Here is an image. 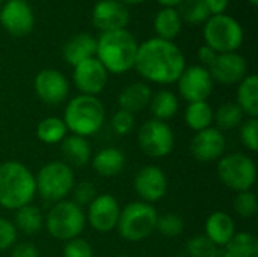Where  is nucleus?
<instances>
[{
  "label": "nucleus",
  "mask_w": 258,
  "mask_h": 257,
  "mask_svg": "<svg viewBox=\"0 0 258 257\" xmlns=\"http://www.w3.org/2000/svg\"><path fill=\"white\" fill-rule=\"evenodd\" d=\"M151 97H153V91L147 83L135 82V83L127 85L119 92L118 105H119V109L127 111L135 115L150 106Z\"/></svg>",
  "instance_id": "22"
},
{
  "label": "nucleus",
  "mask_w": 258,
  "mask_h": 257,
  "mask_svg": "<svg viewBox=\"0 0 258 257\" xmlns=\"http://www.w3.org/2000/svg\"><path fill=\"white\" fill-rule=\"evenodd\" d=\"M44 226L50 236L67 242L82 235L86 226V215L71 200H62L50 208L44 217Z\"/></svg>",
  "instance_id": "5"
},
{
  "label": "nucleus",
  "mask_w": 258,
  "mask_h": 257,
  "mask_svg": "<svg viewBox=\"0 0 258 257\" xmlns=\"http://www.w3.org/2000/svg\"><path fill=\"white\" fill-rule=\"evenodd\" d=\"M215 111L209 105V101H195L189 103L184 112V121L187 127L194 132H201L204 129L212 127Z\"/></svg>",
  "instance_id": "28"
},
{
  "label": "nucleus",
  "mask_w": 258,
  "mask_h": 257,
  "mask_svg": "<svg viewBox=\"0 0 258 257\" xmlns=\"http://www.w3.org/2000/svg\"><path fill=\"white\" fill-rule=\"evenodd\" d=\"M110 126H112V130L119 135V136H125L128 135L133 129H135V115L127 112V111H116L115 115L112 117L110 120Z\"/></svg>",
  "instance_id": "39"
},
{
  "label": "nucleus",
  "mask_w": 258,
  "mask_h": 257,
  "mask_svg": "<svg viewBox=\"0 0 258 257\" xmlns=\"http://www.w3.org/2000/svg\"><path fill=\"white\" fill-rule=\"evenodd\" d=\"M210 12V15H219V14H225L230 0H203Z\"/></svg>",
  "instance_id": "44"
},
{
  "label": "nucleus",
  "mask_w": 258,
  "mask_h": 257,
  "mask_svg": "<svg viewBox=\"0 0 258 257\" xmlns=\"http://www.w3.org/2000/svg\"><path fill=\"white\" fill-rule=\"evenodd\" d=\"M62 120L71 135L88 138L103 127L106 111L95 95L80 94L68 101Z\"/></svg>",
  "instance_id": "4"
},
{
  "label": "nucleus",
  "mask_w": 258,
  "mask_h": 257,
  "mask_svg": "<svg viewBox=\"0 0 258 257\" xmlns=\"http://www.w3.org/2000/svg\"><path fill=\"white\" fill-rule=\"evenodd\" d=\"M97 189L94 186L92 182L83 180L79 183H74L73 191H71V197H73V203H76L77 206L83 208V206H89L92 203V200L97 197Z\"/></svg>",
  "instance_id": "36"
},
{
  "label": "nucleus",
  "mask_w": 258,
  "mask_h": 257,
  "mask_svg": "<svg viewBox=\"0 0 258 257\" xmlns=\"http://www.w3.org/2000/svg\"><path fill=\"white\" fill-rule=\"evenodd\" d=\"M17 242V229L12 221L0 217V251L12 248Z\"/></svg>",
  "instance_id": "41"
},
{
  "label": "nucleus",
  "mask_w": 258,
  "mask_h": 257,
  "mask_svg": "<svg viewBox=\"0 0 258 257\" xmlns=\"http://www.w3.org/2000/svg\"><path fill=\"white\" fill-rule=\"evenodd\" d=\"M138 47L139 44L135 36L125 29L104 32L97 39L95 58L101 62L107 73L122 74L135 68Z\"/></svg>",
  "instance_id": "3"
},
{
  "label": "nucleus",
  "mask_w": 258,
  "mask_h": 257,
  "mask_svg": "<svg viewBox=\"0 0 258 257\" xmlns=\"http://www.w3.org/2000/svg\"><path fill=\"white\" fill-rule=\"evenodd\" d=\"M178 98L172 91L162 89L153 94L151 101H150V109L154 115L156 120L166 121L171 120L172 117L177 115L178 112Z\"/></svg>",
  "instance_id": "29"
},
{
  "label": "nucleus",
  "mask_w": 258,
  "mask_h": 257,
  "mask_svg": "<svg viewBox=\"0 0 258 257\" xmlns=\"http://www.w3.org/2000/svg\"><path fill=\"white\" fill-rule=\"evenodd\" d=\"M63 257H94V250L91 244L83 238H74L65 242Z\"/></svg>",
  "instance_id": "40"
},
{
  "label": "nucleus",
  "mask_w": 258,
  "mask_h": 257,
  "mask_svg": "<svg viewBox=\"0 0 258 257\" xmlns=\"http://www.w3.org/2000/svg\"><path fill=\"white\" fill-rule=\"evenodd\" d=\"M119 2L124 5H138V3H142L144 0H119Z\"/></svg>",
  "instance_id": "47"
},
{
  "label": "nucleus",
  "mask_w": 258,
  "mask_h": 257,
  "mask_svg": "<svg viewBox=\"0 0 258 257\" xmlns=\"http://www.w3.org/2000/svg\"><path fill=\"white\" fill-rule=\"evenodd\" d=\"M125 165V156L121 150L107 147L100 151L92 158V168L98 176L103 177H115L118 176Z\"/></svg>",
  "instance_id": "24"
},
{
  "label": "nucleus",
  "mask_w": 258,
  "mask_h": 257,
  "mask_svg": "<svg viewBox=\"0 0 258 257\" xmlns=\"http://www.w3.org/2000/svg\"><path fill=\"white\" fill-rule=\"evenodd\" d=\"M159 214L156 208L144 201H132L119 212L116 224L118 233L128 242H139L147 239L157 224Z\"/></svg>",
  "instance_id": "6"
},
{
  "label": "nucleus",
  "mask_w": 258,
  "mask_h": 257,
  "mask_svg": "<svg viewBox=\"0 0 258 257\" xmlns=\"http://www.w3.org/2000/svg\"><path fill=\"white\" fill-rule=\"evenodd\" d=\"M116 257H130V256H127V254H119V256H116Z\"/></svg>",
  "instance_id": "49"
},
{
  "label": "nucleus",
  "mask_w": 258,
  "mask_h": 257,
  "mask_svg": "<svg viewBox=\"0 0 258 257\" xmlns=\"http://www.w3.org/2000/svg\"><path fill=\"white\" fill-rule=\"evenodd\" d=\"M109 73L101 65L97 58L86 59L74 67L73 71V82L76 88L85 95H95L100 94L107 83Z\"/></svg>",
  "instance_id": "15"
},
{
  "label": "nucleus",
  "mask_w": 258,
  "mask_h": 257,
  "mask_svg": "<svg viewBox=\"0 0 258 257\" xmlns=\"http://www.w3.org/2000/svg\"><path fill=\"white\" fill-rule=\"evenodd\" d=\"M36 195V183L32 171L17 161L0 164V206L17 211L30 204Z\"/></svg>",
  "instance_id": "2"
},
{
  "label": "nucleus",
  "mask_w": 258,
  "mask_h": 257,
  "mask_svg": "<svg viewBox=\"0 0 258 257\" xmlns=\"http://www.w3.org/2000/svg\"><path fill=\"white\" fill-rule=\"evenodd\" d=\"M14 226L17 232H21L24 235H36L44 227V215L41 209L35 204H26L15 211Z\"/></svg>",
  "instance_id": "27"
},
{
  "label": "nucleus",
  "mask_w": 258,
  "mask_h": 257,
  "mask_svg": "<svg viewBox=\"0 0 258 257\" xmlns=\"http://www.w3.org/2000/svg\"><path fill=\"white\" fill-rule=\"evenodd\" d=\"M181 17L177 9L174 8H163L156 14L154 18V30L157 33V38L172 41L175 39L181 32Z\"/></svg>",
  "instance_id": "26"
},
{
  "label": "nucleus",
  "mask_w": 258,
  "mask_h": 257,
  "mask_svg": "<svg viewBox=\"0 0 258 257\" xmlns=\"http://www.w3.org/2000/svg\"><path fill=\"white\" fill-rule=\"evenodd\" d=\"M95 53H97V39L89 33H77L71 36L65 42L62 50L63 59L73 67L79 65L86 59L95 58Z\"/></svg>",
  "instance_id": "21"
},
{
  "label": "nucleus",
  "mask_w": 258,
  "mask_h": 257,
  "mask_svg": "<svg viewBox=\"0 0 258 257\" xmlns=\"http://www.w3.org/2000/svg\"><path fill=\"white\" fill-rule=\"evenodd\" d=\"M177 83L181 98H184L187 103L207 101L215 85L209 70L203 65L186 67Z\"/></svg>",
  "instance_id": "11"
},
{
  "label": "nucleus",
  "mask_w": 258,
  "mask_h": 257,
  "mask_svg": "<svg viewBox=\"0 0 258 257\" xmlns=\"http://www.w3.org/2000/svg\"><path fill=\"white\" fill-rule=\"evenodd\" d=\"M204 232L215 247H227L236 235V223L230 214L218 211L206 220Z\"/></svg>",
  "instance_id": "20"
},
{
  "label": "nucleus",
  "mask_w": 258,
  "mask_h": 257,
  "mask_svg": "<svg viewBox=\"0 0 258 257\" xmlns=\"http://www.w3.org/2000/svg\"><path fill=\"white\" fill-rule=\"evenodd\" d=\"M35 92L38 98L50 106H57L65 101L70 92V83L67 77L53 68L41 70L33 82Z\"/></svg>",
  "instance_id": "14"
},
{
  "label": "nucleus",
  "mask_w": 258,
  "mask_h": 257,
  "mask_svg": "<svg viewBox=\"0 0 258 257\" xmlns=\"http://www.w3.org/2000/svg\"><path fill=\"white\" fill-rule=\"evenodd\" d=\"M138 144L148 158L160 159L172 151L175 136L168 123L153 118L139 127Z\"/></svg>",
  "instance_id": "10"
},
{
  "label": "nucleus",
  "mask_w": 258,
  "mask_h": 257,
  "mask_svg": "<svg viewBox=\"0 0 258 257\" xmlns=\"http://www.w3.org/2000/svg\"><path fill=\"white\" fill-rule=\"evenodd\" d=\"M0 24L12 36H26L33 30L35 15L26 0H8L0 8Z\"/></svg>",
  "instance_id": "12"
},
{
  "label": "nucleus",
  "mask_w": 258,
  "mask_h": 257,
  "mask_svg": "<svg viewBox=\"0 0 258 257\" xmlns=\"http://www.w3.org/2000/svg\"><path fill=\"white\" fill-rule=\"evenodd\" d=\"M2 5H3V0H0V8H2Z\"/></svg>",
  "instance_id": "50"
},
{
  "label": "nucleus",
  "mask_w": 258,
  "mask_h": 257,
  "mask_svg": "<svg viewBox=\"0 0 258 257\" xmlns=\"http://www.w3.org/2000/svg\"><path fill=\"white\" fill-rule=\"evenodd\" d=\"M248 118L258 117V77L248 74L237 86V103Z\"/></svg>",
  "instance_id": "25"
},
{
  "label": "nucleus",
  "mask_w": 258,
  "mask_h": 257,
  "mask_svg": "<svg viewBox=\"0 0 258 257\" xmlns=\"http://www.w3.org/2000/svg\"><path fill=\"white\" fill-rule=\"evenodd\" d=\"M68 135V129L62 118L59 117H47L41 120L36 126V138L48 145L60 144Z\"/></svg>",
  "instance_id": "30"
},
{
  "label": "nucleus",
  "mask_w": 258,
  "mask_h": 257,
  "mask_svg": "<svg viewBox=\"0 0 258 257\" xmlns=\"http://www.w3.org/2000/svg\"><path fill=\"white\" fill-rule=\"evenodd\" d=\"M11 257H39L38 248L29 242H20L12 247Z\"/></svg>",
  "instance_id": "42"
},
{
  "label": "nucleus",
  "mask_w": 258,
  "mask_h": 257,
  "mask_svg": "<svg viewBox=\"0 0 258 257\" xmlns=\"http://www.w3.org/2000/svg\"><path fill=\"white\" fill-rule=\"evenodd\" d=\"M128 20V9L119 0H100L92 9V23L103 33L125 29Z\"/></svg>",
  "instance_id": "19"
},
{
  "label": "nucleus",
  "mask_w": 258,
  "mask_h": 257,
  "mask_svg": "<svg viewBox=\"0 0 258 257\" xmlns=\"http://www.w3.org/2000/svg\"><path fill=\"white\" fill-rule=\"evenodd\" d=\"M240 141L249 151L258 150V120L246 118L240 124Z\"/></svg>",
  "instance_id": "37"
},
{
  "label": "nucleus",
  "mask_w": 258,
  "mask_h": 257,
  "mask_svg": "<svg viewBox=\"0 0 258 257\" xmlns=\"http://www.w3.org/2000/svg\"><path fill=\"white\" fill-rule=\"evenodd\" d=\"M184 68V55L172 41L156 36L138 47L135 70L145 80L159 85H171L178 80Z\"/></svg>",
  "instance_id": "1"
},
{
  "label": "nucleus",
  "mask_w": 258,
  "mask_h": 257,
  "mask_svg": "<svg viewBox=\"0 0 258 257\" xmlns=\"http://www.w3.org/2000/svg\"><path fill=\"white\" fill-rule=\"evenodd\" d=\"M234 212L242 218H252L258 212L257 195L252 191L237 192L233 200Z\"/></svg>",
  "instance_id": "34"
},
{
  "label": "nucleus",
  "mask_w": 258,
  "mask_h": 257,
  "mask_svg": "<svg viewBox=\"0 0 258 257\" xmlns=\"http://www.w3.org/2000/svg\"><path fill=\"white\" fill-rule=\"evenodd\" d=\"M248 2H249L251 5H254V6H255V5H257V3H258V0H248Z\"/></svg>",
  "instance_id": "48"
},
{
  "label": "nucleus",
  "mask_w": 258,
  "mask_h": 257,
  "mask_svg": "<svg viewBox=\"0 0 258 257\" xmlns=\"http://www.w3.org/2000/svg\"><path fill=\"white\" fill-rule=\"evenodd\" d=\"M133 186L141 201L151 204L165 197L168 191V179L162 168L156 165H145L138 171Z\"/></svg>",
  "instance_id": "16"
},
{
  "label": "nucleus",
  "mask_w": 258,
  "mask_h": 257,
  "mask_svg": "<svg viewBox=\"0 0 258 257\" xmlns=\"http://www.w3.org/2000/svg\"><path fill=\"white\" fill-rule=\"evenodd\" d=\"M225 148L227 139L222 130L216 127H209L201 132H197L190 142V153L194 159L203 164L219 161L224 156Z\"/></svg>",
  "instance_id": "17"
},
{
  "label": "nucleus",
  "mask_w": 258,
  "mask_h": 257,
  "mask_svg": "<svg viewBox=\"0 0 258 257\" xmlns=\"http://www.w3.org/2000/svg\"><path fill=\"white\" fill-rule=\"evenodd\" d=\"M216 173L221 183L234 192L251 191L257 179L255 162L245 153H231L222 156L218 161Z\"/></svg>",
  "instance_id": "8"
},
{
  "label": "nucleus",
  "mask_w": 258,
  "mask_h": 257,
  "mask_svg": "<svg viewBox=\"0 0 258 257\" xmlns=\"http://www.w3.org/2000/svg\"><path fill=\"white\" fill-rule=\"evenodd\" d=\"M157 2L165 8H174V6H178L183 0H157Z\"/></svg>",
  "instance_id": "46"
},
{
  "label": "nucleus",
  "mask_w": 258,
  "mask_h": 257,
  "mask_svg": "<svg viewBox=\"0 0 258 257\" xmlns=\"http://www.w3.org/2000/svg\"><path fill=\"white\" fill-rule=\"evenodd\" d=\"M36 192L47 201L57 203L67 200L76 183L74 171L63 161L45 164L35 176Z\"/></svg>",
  "instance_id": "7"
},
{
  "label": "nucleus",
  "mask_w": 258,
  "mask_h": 257,
  "mask_svg": "<svg viewBox=\"0 0 258 257\" xmlns=\"http://www.w3.org/2000/svg\"><path fill=\"white\" fill-rule=\"evenodd\" d=\"M119 212L121 206L113 195L98 194L88 206L86 221L94 230L100 233H109L113 229H116Z\"/></svg>",
  "instance_id": "13"
},
{
  "label": "nucleus",
  "mask_w": 258,
  "mask_h": 257,
  "mask_svg": "<svg viewBox=\"0 0 258 257\" xmlns=\"http://www.w3.org/2000/svg\"><path fill=\"white\" fill-rule=\"evenodd\" d=\"M210 257H231V256H230V253H228V250H227L225 247H216V248H215V251L212 253V256Z\"/></svg>",
  "instance_id": "45"
},
{
  "label": "nucleus",
  "mask_w": 258,
  "mask_h": 257,
  "mask_svg": "<svg viewBox=\"0 0 258 257\" xmlns=\"http://www.w3.org/2000/svg\"><path fill=\"white\" fill-rule=\"evenodd\" d=\"M245 120V114L236 103H224L221 105L213 115V121L218 124L216 129L222 130H231L236 127H240V124Z\"/></svg>",
  "instance_id": "32"
},
{
  "label": "nucleus",
  "mask_w": 258,
  "mask_h": 257,
  "mask_svg": "<svg viewBox=\"0 0 258 257\" xmlns=\"http://www.w3.org/2000/svg\"><path fill=\"white\" fill-rule=\"evenodd\" d=\"M215 248H216L215 244L206 235H200L189 239L186 251L189 257H210Z\"/></svg>",
  "instance_id": "38"
},
{
  "label": "nucleus",
  "mask_w": 258,
  "mask_h": 257,
  "mask_svg": "<svg viewBox=\"0 0 258 257\" xmlns=\"http://www.w3.org/2000/svg\"><path fill=\"white\" fill-rule=\"evenodd\" d=\"M207 70L213 82H219L222 85L240 83L248 76V64L245 58L236 52L219 53Z\"/></svg>",
  "instance_id": "18"
},
{
  "label": "nucleus",
  "mask_w": 258,
  "mask_h": 257,
  "mask_svg": "<svg viewBox=\"0 0 258 257\" xmlns=\"http://www.w3.org/2000/svg\"><path fill=\"white\" fill-rule=\"evenodd\" d=\"M204 41L218 55L236 52L243 42V29L227 14L212 15L204 23Z\"/></svg>",
  "instance_id": "9"
},
{
  "label": "nucleus",
  "mask_w": 258,
  "mask_h": 257,
  "mask_svg": "<svg viewBox=\"0 0 258 257\" xmlns=\"http://www.w3.org/2000/svg\"><path fill=\"white\" fill-rule=\"evenodd\" d=\"M156 230L166 238H177L184 230V221L177 214H165L157 218Z\"/></svg>",
  "instance_id": "35"
},
{
  "label": "nucleus",
  "mask_w": 258,
  "mask_h": 257,
  "mask_svg": "<svg viewBox=\"0 0 258 257\" xmlns=\"http://www.w3.org/2000/svg\"><path fill=\"white\" fill-rule=\"evenodd\" d=\"M216 56H218V53H216L212 47H209L207 44H203V45L198 48V59H200L201 65L206 67V68L210 67V65L215 62Z\"/></svg>",
  "instance_id": "43"
},
{
  "label": "nucleus",
  "mask_w": 258,
  "mask_h": 257,
  "mask_svg": "<svg viewBox=\"0 0 258 257\" xmlns=\"http://www.w3.org/2000/svg\"><path fill=\"white\" fill-rule=\"evenodd\" d=\"M177 11L181 21H187L190 24H201L210 18V12L203 0H183Z\"/></svg>",
  "instance_id": "33"
},
{
  "label": "nucleus",
  "mask_w": 258,
  "mask_h": 257,
  "mask_svg": "<svg viewBox=\"0 0 258 257\" xmlns=\"http://www.w3.org/2000/svg\"><path fill=\"white\" fill-rule=\"evenodd\" d=\"M225 248L231 257H258V239L251 232H236Z\"/></svg>",
  "instance_id": "31"
},
{
  "label": "nucleus",
  "mask_w": 258,
  "mask_h": 257,
  "mask_svg": "<svg viewBox=\"0 0 258 257\" xmlns=\"http://www.w3.org/2000/svg\"><path fill=\"white\" fill-rule=\"evenodd\" d=\"M60 153L63 162L73 167H85L92 159V150L88 138L77 135H67L60 142Z\"/></svg>",
  "instance_id": "23"
}]
</instances>
